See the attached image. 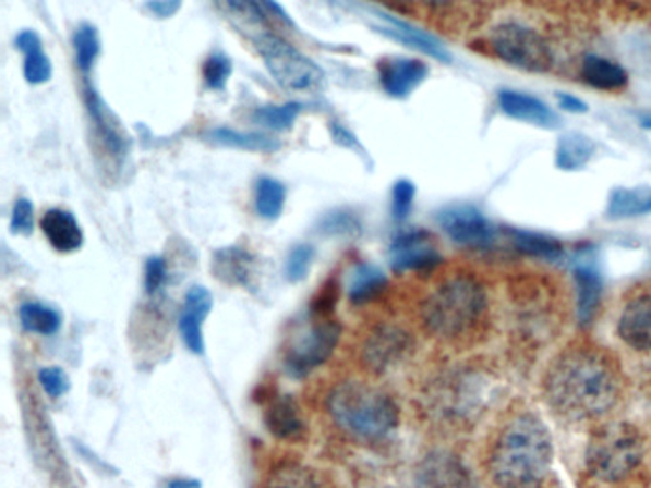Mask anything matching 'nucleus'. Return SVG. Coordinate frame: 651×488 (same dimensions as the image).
<instances>
[{
	"instance_id": "nucleus-34",
	"label": "nucleus",
	"mask_w": 651,
	"mask_h": 488,
	"mask_svg": "<svg viewBox=\"0 0 651 488\" xmlns=\"http://www.w3.org/2000/svg\"><path fill=\"white\" fill-rule=\"evenodd\" d=\"M210 137L216 144L233 147V149H245V151L272 152L279 147V142L274 137L264 134H243L238 130L218 129L210 132Z\"/></svg>"
},
{
	"instance_id": "nucleus-22",
	"label": "nucleus",
	"mask_w": 651,
	"mask_h": 488,
	"mask_svg": "<svg viewBox=\"0 0 651 488\" xmlns=\"http://www.w3.org/2000/svg\"><path fill=\"white\" fill-rule=\"evenodd\" d=\"M215 2L216 7L222 10L224 15L243 35L253 38L254 42L272 33L266 17L268 12L262 7L261 0H215Z\"/></svg>"
},
{
	"instance_id": "nucleus-39",
	"label": "nucleus",
	"mask_w": 651,
	"mask_h": 488,
	"mask_svg": "<svg viewBox=\"0 0 651 488\" xmlns=\"http://www.w3.org/2000/svg\"><path fill=\"white\" fill-rule=\"evenodd\" d=\"M39 383L50 399H60L71 388L70 376L60 366H47L39 373Z\"/></svg>"
},
{
	"instance_id": "nucleus-15",
	"label": "nucleus",
	"mask_w": 651,
	"mask_h": 488,
	"mask_svg": "<svg viewBox=\"0 0 651 488\" xmlns=\"http://www.w3.org/2000/svg\"><path fill=\"white\" fill-rule=\"evenodd\" d=\"M429 76V68L413 58H384L378 63V81L391 98H407Z\"/></svg>"
},
{
	"instance_id": "nucleus-36",
	"label": "nucleus",
	"mask_w": 651,
	"mask_h": 488,
	"mask_svg": "<svg viewBox=\"0 0 651 488\" xmlns=\"http://www.w3.org/2000/svg\"><path fill=\"white\" fill-rule=\"evenodd\" d=\"M73 45H75V60L79 68L83 73L91 71L100 53V38L93 25H81L73 37Z\"/></svg>"
},
{
	"instance_id": "nucleus-24",
	"label": "nucleus",
	"mask_w": 651,
	"mask_h": 488,
	"mask_svg": "<svg viewBox=\"0 0 651 488\" xmlns=\"http://www.w3.org/2000/svg\"><path fill=\"white\" fill-rule=\"evenodd\" d=\"M85 91L86 107L91 111L94 126L98 130L101 142L113 155H123L129 149V136L124 134L123 126L119 124L116 114L109 111L106 103L101 101L100 96L93 88H86Z\"/></svg>"
},
{
	"instance_id": "nucleus-31",
	"label": "nucleus",
	"mask_w": 651,
	"mask_h": 488,
	"mask_svg": "<svg viewBox=\"0 0 651 488\" xmlns=\"http://www.w3.org/2000/svg\"><path fill=\"white\" fill-rule=\"evenodd\" d=\"M20 322L27 332L55 335L62 328V315L55 307L40 302H25L20 307Z\"/></svg>"
},
{
	"instance_id": "nucleus-11",
	"label": "nucleus",
	"mask_w": 651,
	"mask_h": 488,
	"mask_svg": "<svg viewBox=\"0 0 651 488\" xmlns=\"http://www.w3.org/2000/svg\"><path fill=\"white\" fill-rule=\"evenodd\" d=\"M442 259L434 239L424 229L401 233L390 246V266L396 273H430Z\"/></svg>"
},
{
	"instance_id": "nucleus-5",
	"label": "nucleus",
	"mask_w": 651,
	"mask_h": 488,
	"mask_svg": "<svg viewBox=\"0 0 651 488\" xmlns=\"http://www.w3.org/2000/svg\"><path fill=\"white\" fill-rule=\"evenodd\" d=\"M643 457L642 437L630 424H607L590 437L587 472L602 483H620L638 469Z\"/></svg>"
},
{
	"instance_id": "nucleus-32",
	"label": "nucleus",
	"mask_w": 651,
	"mask_h": 488,
	"mask_svg": "<svg viewBox=\"0 0 651 488\" xmlns=\"http://www.w3.org/2000/svg\"><path fill=\"white\" fill-rule=\"evenodd\" d=\"M285 198H287V191H285L284 183L264 175L256 182V191H254V208L256 212L264 220H277L281 212H284Z\"/></svg>"
},
{
	"instance_id": "nucleus-1",
	"label": "nucleus",
	"mask_w": 651,
	"mask_h": 488,
	"mask_svg": "<svg viewBox=\"0 0 651 488\" xmlns=\"http://www.w3.org/2000/svg\"><path fill=\"white\" fill-rule=\"evenodd\" d=\"M546 403L562 418L584 422L612 411L620 393L617 363L604 350L575 343L552 358L543 378Z\"/></svg>"
},
{
	"instance_id": "nucleus-38",
	"label": "nucleus",
	"mask_w": 651,
	"mask_h": 488,
	"mask_svg": "<svg viewBox=\"0 0 651 488\" xmlns=\"http://www.w3.org/2000/svg\"><path fill=\"white\" fill-rule=\"evenodd\" d=\"M231 75V61L224 53H213L203 63V78L210 90H224Z\"/></svg>"
},
{
	"instance_id": "nucleus-28",
	"label": "nucleus",
	"mask_w": 651,
	"mask_h": 488,
	"mask_svg": "<svg viewBox=\"0 0 651 488\" xmlns=\"http://www.w3.org/2000/svg\"><path fill=\"white\" fill-rule=\"evenodd\" d=\"M508 236L514 248L529 258L546 259V261L564 258V246L552 236L535 233V231H523V229H508Z\"/></svg>"
},
{
	"instance_id": "nucleus-13",
	"label": "nucleus",
	"mask_w": 651,
	"mask_h": 488,
	"mask_svg": "<svg viewBox=\"0 0 651 488\" xmlns=\"http://www.w3.org/2000/svg\"><path fill=\"white\" fill-rule=\"evenodd\" d=\"M414 488H474V483L459 457L447 450H434L417 465Z\"/></svg>"
},
{
	"instance_id": "nucleus-41",
	"label": "nucleus",
	"mask_w": 651,
	"mask_h": 488,
	"mask_svg": "<svg viewBox=\"0 0 651 488\" xmlns=\"http://www.w3.org/2000/svg\"><path fill=\"white\" fill-rule=\"evenodd\" d=\"M322 229L327 235H350L353 231H360V220L352 212L338 210L323 220Z\"/></svg>"
},
{
	"instance_id": "nucleus-30",
	"label": "nucleus",
	"mask_w": 651,
	"mask_h": 488,
	"mask_svg": "<svg viewBox=\"0 0 651 488\" xmlns=\"http://www.w3.org/2000/svg\"><path fill=\"white\" fill-rule=\"evenodd\" d=\"M651 212L650 187H619L612 193L607 213L612 218H632Z\"/></svg>"
},
{
	"instance_id": "nucleus-7",
	"label": "nucleus",
	"mask_w": 651,
	"mask_h": 488,
	"mask_svg": "<svg viewBox=\"0 0 651 488\" xmlns=\"http://www.w3.org/2000/svg\"><path fill=\"white\" fill-rule=\"evenodd\" d=\"M22 412H24L25 434L29 441L35 462L50 477L56 488H73L70 465L63 457L60 442L56 439L55 427L50 424L47 411L33 388L22 389Z\"/></svg>"
},
{
	"instance_id": "nucleus-16",
	"label": "nucleus",
	"mask_w": 651,
	"mask_h": 488,
	"mask_svg": "<svg viewBox=\"0 0 651 488\" xmlns=\"http://www.w3.org/2000/svg\"><path fill=\"white\" fill-rule=\"evenodd\" d=\"M574 281L577 290V317L581 327H589L596 317L602 302V292H604L602 274L589 254H582L575 259Z\"/></svg>"
},
{
	"instance_id": "nucleus-4",
	"label": "nucleus",
	"mask_w": 651,
	"mask_h": 488,
	"mask_svg": "<svg viewBox=\"0 0 651 488\" xmlns=\"http://www.w3.org/2000/svg\"><path fill=\"white\" fill-rule=\"evenodd\" d=\"M487 292L472 274H455L437 284L421 307L430 334L445 342H460L482 330L487 320Z\"/></svg>"
},
{
	"instance_id": "nucleus-45",
	"label": "nucleus",
	"mask_w": 651,
	"mask_h": 488,
	"mask_svg": "<svg viewBox=\"0 0 651 488\" xmlns=\"http://www.w3.org/2000/svg\"><path fill=\"white\" fill-rule=\"evenodd\" d=\"M401 2H411V4H419V7L426 8H444L451 2V0H401Z\"/></svg>"
},
{
	"instance_id": "nucleus-3",
	"label": "nucleus",
	"mask_w": 651,
	"mask_h": 488,
	"mask_svg": "<svg viewBox=\"0 0 651 488\" xmlns=\"http://www.w3.org/2000/svg\"><path fill=\"white\" fill-rule=\"evenodd\" d=\"M325 411L333 426L353 441L383 442L399 426L396 399L365 380H342L325 396Z\"/></svg>"
},
{
	"instance_id": "nucleus-9",
	"label": "nucleus",
	"mask_w": 651,
	"mask_h": 488,
	"mask_svg": "<svg viewBox=\"0 0 651 488\" xmlns=\"http://www.w3.org/2000/svg\"><path fill=\"white\" fill-rule=\"evenodd\" d=\"M491 48L508 65L529 73H546L554 61L548 42L535 29L521 23L497 25L491 33Z\"/></svg>"
},
{
	"instance_id": "nucleus-14",
	"label": "nucleus",
	"mask_w": 651,
	"mask_h": 488,
	"mask_svg": "<svg viewBox=\"0 0 651 488\" xmlns=\"http://www.w3.org/2000/svg\"><path fill=\"white\" fill-rule=\"evenodd\" d=\"M264 424L279 441L300 442L306 439V419L292 395L272 396L264 411Z\"/></svg>"
},
{
	"instance_id": "nucleus-46",
	"label": "nucleus",
	"mask_w": 651,
	"mask_h": 488,
	"mask_svg": "<svg viewBox=\"0 0 651 488\" xmlns=\"http://www.w3.org/2000/svg\"><path fill=\"white\" fill-rule=\"evenodd\" d=\"M169 488H201V483L193 479H172L169 483Z\"/></svg>"
},
{
	"instance_id": "nucleus-42",
	"label": "nucleus",
	"mask_w": 651,
	"mask_h": 488,
	"mask_svg": "<svg viewBox=\"0 0 651 488\" xmlns=\"http://www.w3.org/2000/svg\"><path fill=\"white\" fill-rule=\"evenodd\" d=\"M167 277H169L167 261L161 256H152L147 259L146 271H144V284H146L147 294H152V296L157 294L165 286Z\"/></svg>"
},
{
	"instance_id": "nucleus-21",
	"label": "nucleus",
	"mask_w": 651,
	"mask_h": 488,
	"mask_svg": "<svg viewBox=\"0 0 651 488\" xmlns=\"http://www.w3.org/2000/svg\"><path fill=\"white\" fill-rule=\"evenodd\" d=\"M262 488H333L329 480L310 465L299 460L277 462L264 477Z\"/></svg>"
},
{
	"instance_id": "nucleus-33",
	"label": "nucleus",
	"mask_w": 651,
	"mask_h": 488,
	"mask_svg": "<svg viewBox=\"0 0 651 488\" xmlns=\"http://www.w3.org/2000/svg\"><path fill=\"white\" fill-rule=\"evenodd\" d=\"M594 152V144L581 134H569L559 139L556 147V164L564 170H577L584 167Z\"/></svg>"
},
{
	"instance_id": "nucleus-40",
	"label": "nucleus",
	"mask_w": 651,
	"mask_h": 488,
	"mask_svg": "<svg viewBox=\"0 0 651 488\" xmlns=\"http://www.w3.org/2000/svg\"><path fill=\"white\" fill-rule=\"evenodd\" d=\"M414 193H417V190H414L413 182H409V180H398L396 182L394 190H391V216H394V220H407V216L413 208Z\"/></svg>"
},
{
	"instance_id": "nucleus-8",
	"label": "nucleus",
	"mask_w": 651,
	"mask_h": 488,
	"mask_svg": "<svg viewBox=\"0 0 651 488\" xmlns=\"http://www.w3.org/2000/svg\"><path fill=\"white\" fill-rule=\"evenodd\" d=\"M264 65L285 90L306 91L323 81V71L287 40L269 33L256 40Z\"/></svg>"
},
{
	"instance_id": "nucleus-10",
	"label": "nucleus",
	"mask_w": 651,
	"mask_h": 488,
	"mask_svg": "<svg viewBox=\"0 0 651 488\" xmlns=\"http://www.w3.org/2000/svg\"><path fill=\"white\" fill-rule=\"evenodd\" d=\"M411 350L413 335L409 334L406 328L394 322H381L371 328L361 342V363L371 373L383 374L391 366L398 365Z\"/></svg>"
},
{
	"instance_id": "nucleus-2",
	"label": "nucleus",
	"mask_w": 651,
	"mask_h": 488,
	"mask_svg": "<svg viewBox=\"0 0 651 488\" xmlns=\"http://www.w3.org/2000/svg\"><path fill=\"white\" fill-rule=\"evenodd\" d=\"M552 464L551 431L531 412L506 419L487 450V473L497 488H544Z\"/></svg>"
},
{
	"instance_id": "nucleus-23",
	"label": "nucleus",
	"mask_w": 651,
	"mask_h": 488,
	"mask_svg": "<svg viewBox=\"0 0 651 488\" xmlns=\"http://www.w3.org/2000/svg\"><path fill=\"white\" fill-rule=\"evenodd\" d=\"M213 273L224 284L246 286L254 274L253 254L239 246L220 248L213 256Z\"/></svg>"
},
{
	"instance_id": "nucleus-12",
	"label": "nucleus",
	"mask_w": 651,
	"mask_h": 488,
	"mask_svg": "<svg viewBox=\"0 0 651 488\" xmlns=\"http://www.w3.org/2000/svg\"><path fill=\"white\" fill-rule=\"evenodd\" d=\"M437 223L453 243L470 251H483L493 243V228L474 206H447L437 213Z\"/></svg>"
},
{
	"instance_id": "nucleus-35",
	"label": "nucleus",
	"mask_w": 651,
	"mask_h": 488,
	"mask_svg": "<svg viewBox=\"0 0 651 488\" xmlns=\"http://www.w3.org/2000/svg\"><path fill=\"white\" fill-rule=\"evenodd\" d=\"M300 111H302V106L297 101L284 103V106L258 107L253 113V121L258 122L264 129L279 132V130L291 129L292 122L297 121Z\"/></svg>"
},
{
	"instance_id": "nucleus-27",
	"label": "nucleus",
	"mask_w": 651,
	"mask_h": 488,
	"mask_svg": "<svg viewBox=\"0 0 651 488\" xmlns=\"http://www.w3.org/2000/svg\"><path fill=\"white\" fill-rule=\"evenodd\" d=\"M20 52H24V76L29 84H45L52 76V63L43 52V42L35 30H24L16 38Z\"/></svg>"
},
{
	"instance_id": "nucleus-17",
	"label": "nucleus",
	"mask_w": 651,
	"mask_h": 488,
	"mask_svg": "<svg viewBox=\"0 0 651 488\" xmlns=\"http://www.w3.org/2000/svg\"><path fill=\"white\" fill-rule=\"evenodd\" d=\"M210 309H213V296L205 286H192L188 290L184 307H182L180 319H178V327H180V334H182L188 350L195 355H203V351H205L203 325H205Z\"/></svg>"
},
{
	"instance_id": "nucleus-29",
	"label": "nucleus",
	"mask_w": 651,
	"mask_h": 488,
	"mask_svg": "<svg viewBox=\"0 0 651 488\" xmlns=\"http://www.w3.org/2000/svg\"><path fill=\"white\" fill-rule=\"evenodd\" d=\"M388 284V279L383 269L371 264H360L352 271L350 284H348V297L353 305L369 304L375 300Z\"/></svg>"
},
{
	"instance_id": "nucleus-20",
	"label": "nucleus",
	"mask_w": 651,
	"mask_h": 488,
	"mask_svg": "<svg viewBox=\"0 0 651 488\" xmlns=\"http://www.w3.org/2000/svg\"><path fill=\"white\" fill-rule=\"evenodd\" d=\"M498 106L508 117L516 121L529 122L543 129H554L556 126V114L551 107L546 106L535 96H529L523 91L503 90L498 94Z\"/></svg>"
},
{
	"instance_id": "nucleus-37",
	"label": "nucleus",
	"mask_w": 651,
	"mask_h": 488,
	"mask_svg": "<svg viewBox=\"0 0 651 488\" xmlns=\"http://www.w3.org/2000/svg\"><path fill=\"white\" fill-rule=\"evenodd\" d=\"M315 248L312 244H299L292 248L289 258L285 261L287 281L300 282L306 279L310 267L314 264Z\"/></svg>"
},
{
	"instance_id": "nucleus-19",
	"label": "nucleus",
	"mask_w": 651,
	"mask_h": 488,
	"mask_svg": "<svg viewBox=\"0 0 651 488\" xmlns=\"http://www.w3.org/2000/svg\"><path fill=\"white\" fill-rule=\"evenodd\" d=\"M40 229L58 252H75L85 243L83 229L79 225L77 218L63 208H50L40 218Z\"/></svg>"
},
{
	"instance_id": "nucleus-43",
	"label": "nucleus",
	"mask_w": 651,
	"mask_h": 488,
	"mask_svg": "<svg viewBox=\"0 0 651 488\" xmlns=\"http://www.w3.org/2000/svg\"><path fill=\"white\" fill-rule=\"evenodd\" d=\"M33 208L32 203L27 198H20L16 206H14V212H12V221H10V228L14 233L20 235H29L33 231Z\"/></svg>"
},
{
	"instance_id": "nucleus-44",
	"label": "nucleus",
	"mask_w": 651,
	"mask_h": 488,
	"mask_svg": "<svg viewBox=\"0 0 651 488\" xmlns=\"http://www.w3.org/2000/svg\"><path fill=\"white\" fill-rule=\"evenodd\" d=\"M558 101L562 109L571 111V113H584L587 111V106L582 103L581 99L569 96V94H559Z\"/></svg>"
},
{
	"instance_id": "nucleus-26",
	"label": "nucleus",
	"mask_w": 651,
	"mask_h": 488,
	"mask_svg": "<svg viewBox=\"0 0 651 488\" xmlns=\"http://www.w3.org/2000/svg\"><path fill=\"white\" fill-rule=\"evenodd\" d=\"M388 23L390 25L383 29L384 35H388L394 40H399V42H403V45L414 48L419 52L426 53L430 58H436V60L445 61V63L451 60L447 48L436 37H432V35L424 33V30L417 29V27L409 25V23L394 20V17H388Z\"/></svg>"
},
{
	"instance_id": "nucleus-25",
	"label": "nucleus",
	"mask_w": 651,
	"mask_h": 488,
	"mask_svg": "<svg viewBox=\"0 0 651 488\" xmlns=\"http://www.w3.org/2000/svg\"><path fill=\"white\" fill-rule=\"evenodd\" d=\"M581 76L584 83L596 90H620L628 83L627 71L619 63L602 56H587L581 63Z\"/></svg>"
},
{
	"instance_id": "nucleus-18",
	"label": "nucleus",
	"mask_w": 651,
	"mask_h": 488,
	"mask_svg": "<svg viewBox=\"0 0 651 488\" xmlns=\"http://www.w3.org/2000/svg\"><path fill=\"white\" fill-rule=\"evenodd\" d=\"M617 332L628 347L651 351V294H642L625 305Z\"/></svg>"
},
{
	"instance_id": "nucleus-6",
	"label": "nucleus",
	"mask_w": 651,
	"mask_h": 488,
	"mask_svg": "<svg viewBox=\"0 0 651 488\" xmlns=\"http://www.w3.org/2000/svg\"><path fill=\"white\" fill-rule=\"evenodd\" d=\"M342 334L340 322L330 315L312 313L310 319L292 332L284 351L285 370L294 378H304L325 365L337 350Z\"/></svg>"
}]
</instances>
